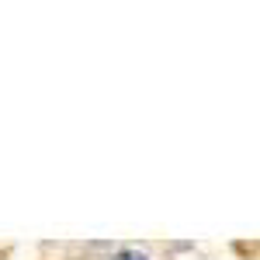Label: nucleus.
Masks as SVG:
<instances>
[{"label":"nucleus","instance_id":"obj_1","mask_svg":"<svg viewBox=\"0 0 260 260\" xmlns=\"http://www.w3.org/2000/svg\"><path fill=\"white\" fill-rule=\"evenodd\" d=\"M111 260H149V257H146L142 250H136V246H121V250H118Z\"/></svg>","mask_w":260,"mask_h":260}]
</instances>
